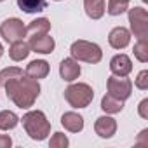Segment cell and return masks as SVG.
<instances>
[{"instance_id":"4","label":"cell","mask_w":148,"mask_h":148,"mask_svg":"<svg viewBox=\"0 0 148 148\" xmlns=\"http://www.w3.org/2000/svg\"><path fill=\"white\" fill-rule=\"evenodd\" d=\"M64 99L73 108H87L94 99V91L89 84L84 82L71 84L64 89Z\"/></svg>"},{"instance_id":"3","label":"cell","mask_w":148,"mask_h":148,"mask_svg":"<svg viewBox=\"0 0 148 148\" xmlns=\"http://www.w3.org/2000/svg\"><path fill=\"white\" fill-rule=\"evenodd\" d=\"M70 54L73 59L91 63V64H96L103 59L101 47L94 42H89V40H75L70 47Z\"/></svg>"},{"instance_id":"10","label":"cell","mask_w":148,"mask_h":148,"mask_svg":"<svg viewBox=\"0 0 148 148\" xmlns=\"http://www.w3.org/2000/svg\"><path fill=\"white\" fill-rule=\"evenodd\" d=\"M94 131L99 138L103 139H108L112 138L115 132H117V120L110 115H103V117H98L96 122H94Z\"/></svg>"},{"instance_id":"14","label":"cell","mask_w":148,"mask_h":148,"mask_svg":"<svg viewBox=\"0 0 148 148\" xmlns=\"http://www.w3.org/2000/svg\"><path fill=\"white\" fill-rule=\"evenodd\" d=\"M25 75L38 80V79H45L49 75V63L44 61V59H33L28 63L26 66V71H25Z\"/></svg>"},{"instance_id":"30","label":"cell","mask_w":148,"mask_h":148,"mask_svg":"<svg viewBox=\"0 0 148 148\" xmlns=\"http://www.w3.org/2000/svg\"><path fill=\"white\" fill-rule=\"evenodd\" d=\"M0 2H4V0H0Z\"/></svg>"},{"instance_id":"7","label":"cell","mask_w":148,"mask_h":148,"mask_svg":"<svg viewBox=\"0 0 148 148\" xmlns=\"http://www.w3.org/2000/svg\"><path fill=\"white\" fill-rule=\"evenodd\" d=\"M106 89H108L110 96H113L120 101H125L132 94V82L127 77H115L113 75L106 80Z\"/></svg>"},{"instance_id":"17","label":"cell","mask_w":148,"mask_h":148,"mask_svg":"<svg viewBox=\"0 0 148 148\" xmlns=\"http://www.w3.org/2000/svg\"><path fill=\"white\" fill-rule=\"evenodd\" d=\"M51 32V21L47 18H37L26 26V33L30 35H45Z\"/></svg>"},{"instance_id":"11","label":"cell","mask_w":148,"mask_h":148,"mask_svg":"<svg viewBox=\"0 0 148 148\" xmlns=\"http://www.w3.org/2000/svg\"><path fill=\"white\" fill-rule=\"evenodd\" d=\"M110 70L115 77H127L132 71V61L127 54H117L110 61Z\"/></svg>"},{"instance_id":"5","label":"cell","mask_w":148,"mask_h":148,"mask_svg":"<svg viewBox=\"0 0 148 148\" xmlns=\"http://www.w3.org/2000/svg\"><path fill=\"white\" fill-rule=\"evenodd\" d=\"M129 23L131 32L138 40H148V12L143 7L129 9Z\"/></svg>"},{"instance_id":"23","label":"cell","mask_w":148,"mask_h":148,"mask_svg":"<svg viewBox=\"0 0 148 148\" xmlns=\"http://www.w3.org/2000/svg\"><path fill=\"white\" fill-rule=\"evenodd\" d=\"M134 56L141 63L148 61V40H138L136 42V45H134Z\"/></svg>"},{"instance_id":"24","label":"cell","mask_w":148,"mask_h":148,"mask_svg":"<svg viewBox=\"0 0 148 148\" xmlns=\"http://www.w3.org/2000/svg\"><path fill=\"white\" fill-rule=\"evenodd\" d=\"M68 145H70V141H68L66 134H63V132H54V136L49 141L51 148H66Z\"/></svg>"},{"instance_id":"26","label":"cell","mask_w":148,"mask_h":148,"mask_svg":"<svg viewBox=\"0 0 148 148\" xmlns=\"http://www.w3.org/2000/svg\"><path fill=\"white\" fill-rule=\"evenodd\" d=\"M138 113L141 119H148V99H143L138 106Z\"/></svg>"},{"instance_id":"6","label":"cell","mask_w":148,"mask_h":148,"mask_svg":"<svg viewBox=\"0 0 148 148\" xmlns=\"http://www.w3.org/2000/svg\"><path fill=\"white\" fill-rule=\"evenodd\" d=\"M0 37L5 42L14 44L19 40H25L26 37V26L23 25V21L19 18H9L0 25Z\"/></svg>"},{"instance_id":"27","label":"cell","mask_w":148,"mask_h":148,"mask_svg":"<svg viewBox=\"0 0 148 148\" xmlns=\"http://www.w3.org/2000/svg\"><path fill=\"white\" fill-rule=\"evenodd\" d=\"M12 146V139L7 134H0V148H11Z\"/></svg>"},{"instance_id":"31","label":"cell","mask_w":148,"mask_h":148,"mask_svg":"<svg viewBox=\"0 0 148 148\" xmlns=\"http://www.w3.org/2000/svg\"><path fill=\"white\" fill-rule=\"evenodd\" d=\"M143 2H146V0H143Z\"/></svg>"},{"instance_id":"25","label":"cell","mask_w":148,"mask_h":148,"mask_svg":"<svg viewBox=\"0 0 148 148\" xmlns=\"http://www.w3.org/2000/svg\"><path fill=\"white\" fill-rule=\"evenodd\" d=\"M134 84H136V87L141 89V91H146V89H148V71H146V70H143V71L138 73Z\"/></svg>"},{"instance_id":"2","label":"cell","mask_w":148,"mask_h":148,"mask_svg":"<svg viewBox=\"0 0 148 148\" xmlns=\"http://www.w3.org/2000/svg\"><path fill=\"white\" fill-rule=\"evenodd\" d=\"M21 122H23L26 134L35 141H44L51 134V122L47 120L45 113L40 110H32V112L25 113Z\"/></svg>"},{"instance_id":"9","label":"cell","mask_w":148,"mask_h":148,"mask_svg":"<svg viewBox=\"0 0 148 148\" xmlns=\"http://www.w3.org/2000/svg\"><path fill=\"white\" fill-rule=\"evenodd\" d=\"M80 64L73 58H64L59 64V75L64 82H73L80 77Z\"/></svg>"},{"instance_id":"21","label":"cell","mask_w":148,"mask_h":148,"mask_svg":"<svg viewBox=\"0 0 148 148\" xmlns=\"http://www.w3.org/2000/svg\"><path fill=\"white\" fill-rule=\"evenodd\" d=\"M129 2L131 0H108L106 12L110 16H120L129 9Z\"/></svg>"},{"instance_id":"8","label":"cell","mask_w":148,"mask_h":148,"mask_svg":"<svg viewBox=\"0 0 148 148\" xmlns=\"http://www.w3.org/2000/svg\"><path fill=\"white\" fill-rule=\"evenodd\" d=\"M30 51L38 52V54H51L56 47V42L52 37H49V33L45 35H32L28 40Z\"/></svg>"},{"instance_id":"18","label":"cell","mask_w":148,"mask_h":148,"mask_svg":"<svg viewBox=\"0 0 148 148\" xmlns=\"http://www.w3.org/2000/svg\"><path fill=\"white\" fill-rule=\"evenodd\" d=\"M18 5L26 14H37L47 7V0H18Z\"/></svg>"},{"instance_id":"20","label":"cell","mask_w":148,"mask_h":148,"mask_svg":"<svg viewBox=\"0 0 148 148\" xmlns=\"http://www.w3.org/2000/svg\"><path fill=\"white\" fill-rule=\"evenodd\" d=\"M19 124V117L11 112V110H4L0 112V131H11Z\"/></svg>"},{"instance_id":"1","label":"cell","mask_w":148,"mask_h":148,"mask_svg":"<svg viewBox=\"0 0 148 148\" xmlns=\"http://www.w3.org/2000/svg\"><path fill=\"white\" fill-rule=\"evenodd\" d=\"M7 98L21 110H28L33 106V103L37 101V98L40 96V84L38 80L28 77V75H21L18 79H12L9 82L4 84Z\"/></svg>"},{"instance_id":"12","label":"cell","mask_w":148,"mask_h":148,"mask_svg":"<svg viewBox=\"0 0 148 148\" xmlns=\"http://www.w3.org/2000/svg\"><path fill=\"white\" fill-rule=\"evenodd\" d=\"M108 42H110V45L113 49L120 51V49H124V47L129 45V42H131V32L127 28H124V26H115L110 32V35H108Z\"/></svg>"},{"instance_id":"29","label":"cell","mask_w":148,"mask_h":148,"mask_svg":"<svg viewBox=\"0 0 148 148\" xmlns=\"http://www.w3.org/2000/svg\"><path fill=\"white\" fill-rule=\"evenodd\" d=\"M54 2H61V0H54Z\"/></svg>"},{"instance_id":"19","label":"cell","mask_w":148,"mask_h":148,"mask_svg":"<svg viewBox=\"0 0 148 148\" xmlns=\"http://www.w3.org/2000/svg\"><path fill=\"white\" fill-rule=\"evenodd\" d=\"M101 110L106 112L108 115L120 113V112L124 110V101H120V99H117V98L106 94V96H103V99H101Z\"/></svg>"},{"instance_id":"16","label":"cell","mask_w":148,"mask_h":148,"mask_svg":"<svg viewBox=\"0 0 148 148\" xmlns=\"http://www.w3.org/2000/svg\"><path fill=\"white\" fill-rule=\"evenodd\" d=\"M30 52H32V51H30V45H28V42H25V40L14 42V44H11V47H9V58H11L12 61H23V59L28 58Z\"/></svg>"},{"instance_id":"28","label":"cell","mask_w":148,"mask_h":148,"mask_svg":"<svg viewBox=\"0 0 148 148\" xmlns=\"http://www.w3.org/2000/svg\"><path fill=\"white\" fill-rule=\"evenodd\" d=\"M2 56H4V45L0 44V58H2Z\"/></svg>"},{"instance_id":"22","label":"cell","mask_w":148,"mask_h":148,"mask_svg":"<svg viewBox=\"0 0 148 148\" xmlns=\"http://www.w3.org/2000/svg\"><path fill=\"white\" fill-rule=\"evenodd\" d=\"M23 75V70L18 68V66H7L4 70H0V86H4L5 82L12 80V79H18Z\"/></svg>"},{"instance_id":"13","label":"cell","mask_w":148,"mask_h":148,"mask_svg":"<svg viewBox=\"0 0 148 148\" xmlns=\"http://www.w3.org/2000/svg\"><path fill=\"white\" fill-rule=\"evenodd\" d=\"M61 124L70 132H80L84 129V117L77 112H66L61 115Z\"/></svg>"},{"instance_id":"15","label":"cell","mask_w":148,"mask_h":148,"mask_svg":"<svg viewBox=\"0 0 148 148\" xmlns=\"http://www.w3.org/2000/svg\"><path fill=\"white\" fill-rule=\"evenodd\" d=\"M84 9L91 19H101L106 12V4L105 0H84Z\"/></svg>"}]
</instances>
